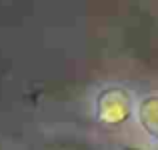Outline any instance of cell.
I'll return each instance as SVG.
<instances>
[{
	"instance_id": "cell-1",
	"label": "cell",
	"mask_w": 158,
	"mask_h": 150,
	"mask_svg": "<svg viewBox=\"0 0 158 150\" xmlns=\"http://www.w3.org/2000/svg\"><path fill=\"white\" fill-rule=\"evenodd\" d=\"M96 114L106 126H120L132 114V96L120 86L102 90L96 100Z\"/></svg>"
},
{
	"instance_id": "cell-2",
	"label": "cell",
	"mask_w": 158,
	"mask_h": 150,
	"mask_svg": "<svg viewBox=\"0 0 158 150\" xmlns=\"http://www.w3.org/2000/svg\"><path fill=\"white\" fill-rule=\"evenodd\" d=\"M138 118L142 128L148 132V136L158 140V94H148L140 100Z\"/></svg>"
},
{
	"instance_id": "cell-3",
	"label": "cell",
	"mask_w": 158,
	"mask_h": 150,
	"mask_svg": "<svg viewBox=\"0 0 158 150\" xmlns=\"http://www.w3.org/2000/svg\"><path fill=\"white\" fill-rule=\"evenodd\" d=\"M128 150H150L148 146H130Z\"/></svg>"
}]
</instances>
